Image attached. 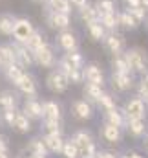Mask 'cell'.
I'll use <instances>...</instances> for the list:
<instances>
[{
  "label": "cell",
  "mask_w": 148,
  "mask_h": 158,
  "mask_svg": "<svg viewBox=\"0 0 148 158\" xmlns=\"http://www.w3.org/2000/svg\"><path fill=\"white\" fill-rule=\"evenodd\" d=\"M123 57L134 76H141L148 70V52L141 46H126Z\"/></svg>",
  "instance_id": "obj_1"
},
{
  "label": "cell",
  "mask_w": 148,
  "mask_h": 158,
  "mask_svg": "<svg viewBox=\"0 0 148 158\" xmlns=\"http://www.w3.org/2000/svg\"><path fill=\"white\" fill-rule=\"evenodd\" d=\"M70 140L73 142L79 149V155L82 156H90V155H95L97 153V142L93 138V134L86 129H79L75 131L73 134L70 136Z\"/></svg>",
  "instance_id": "obj_2"
},
{
  "label": "cell",
  "mask_w": 148,
  "mask_h": 158,
  "mask_svg": "<svg viewBox=\"0 0 148 158\" xmlns=\"http://www.w3.org/2000/svg\"><path fill=\"white\" fill-rule=\"evenodd\" d=\"M53 46L57 48V50H60L62 53H66V52H73V50H80V39H79V33L72 30V28H68V30H60V31H57V35H55V42H53Z\"/></svg>",
  "instance_id": "obj_3"
},
{
  "label": "cell",
  "mask_w": 148,
  "mask_h": 158,
  "mask_svg": "<svg viewBox=\"0 0 148 158\" xmlns=\"http://www.w3.org/2000/svg\"><path fill=\"white\" fill-rule=\"evenodd\" d=\"M33 59H35V66H40L44 70H51L57 64V48L53 46V42L44 44L42 48H38L37 52H33Z\"/></svg>",
  "instance_id": "obj_4"
},
{
  "label": "cell",
  "mask_w": 148,
  "mask_h": 158,
  "mask_svg": "<svg viewBox=\"0 0 148 158\" xmlns=\"http://www.w3.org/2000/svg\"><path fill=\"white\" fill-rule=\"evenodd\" d=\"M70 86H72V85H70V79L66 77L60 70L51 68V70L48 72V76H46V88H48L51 94L62 96V94L68 92Z\"/></svg>",
  "instance_id": "obj_5"
},
{
  "label": "cell",
  "mask_w": 148,
  "mask_h": 158,
  "mask_svg": "<svg viewBox=\"0 0 148 158\" xmlns=\"http://www.w3.org/2000/svg\"><path fill=\"white\" fill-rule=\"evenodd\" d=\"M123 114L126 119H139V118H146L148 114V105L139 98V96H132L124 101L123 105Z\"/></svg>",
  "instance_id": "obj_6"
},
{
  "label": "cell",
  "mask_w": 148,
  "mask_h": 158,
  "mask_svg": "<svg viewBox=\"0 0 148 158\" xmlns=\"http://www.w3.org/2000/svg\"><path fill=\"white\" fill-rule=\"evenodd\" d=\"M101 44H103V48H104L110 55H119V53H123V52L126 50V46H128L124 33H121L119 30H117V31H106V35H104V39L101 40Z\"/></svg>",
  "instance_id": "obj_7"
},
{
  "label": "cell",
  "mask_w": 148,
  "mask_h": 158,
  "mask_svg": "<svg viewBox=\"0 0 148 158\" xmlns=\"http://www.w3.org/2000/svg\"><path fill=\"white\" fill-rule=\"evenodd\" d=\"M35 30V24L29 17H17L15 19V24H13V31H11V39L13 42H20L24 44L28 37L33 33Z\"/></svg>",
  "instance_id": "obj_8"
},
{
  "label": "cell",
  "mask_w": 148,
  "mask_h": 158,
  "mask_svg": "<svg viewBox=\"0 0 148 158\" xmlns=\"http://www.w3.org/2000/svg\"><path fill=\"white\" fill-rule=\"evenodd\" d=\"M110 83L117 94H126L135 88V76L132 72H111Z\"/></svg>",
  "instance_id": "obj_9"
},
{
  "label": "cell",
  "mask_w": 148,
  "mask_h": 158,
  "mask_svg": "<svg viewBox=\"0 0 148 158\" xmlns=\"http://www.w3.org/2000/svg\"><path fill=\"white\" fill-rule=\"evenodd\" d=\"M44 20H46L48 28L49 30H55V31L72 28V15L70 13H59V11L44 9Z\"/></svg>",
  "instance_id": "obj_10"
},
{
  "label": "cell",
  "mask_w": 148,
  "mask_h": 158,
  "mask_svg": "<svg viewBox=\"0 0 148 158\" xmlns=\"http://www.w3.org/2000/svg\"><path fill=\"white\" fill-rule=\"evenodd\" d=\"M15 90L20 96H24V98H37L38 96V83H37V79H35V76L29 74V72H24L22 77L15 83Z\"/></svg>",
  "instance_id": "obj_11"
},
{
  "label": "cell",
  "mask_w": 148,
  "mask_h": 158,
  "mask_svg": "<svg viewBox=\"0 0 148 158\" xmlns=\"http://www.w3.org/2000/svg\"><path fill=\"white\" fill-rule=\"evenodd\" d=\"M82 77H84V83H92V85H97V86H103L106 85V76L101 68L99 63L92 61V63H86L82 66Z\"/></svg>",
  "instance_id": "obj_12"
},
{
  "label": "cell",
  "mask_w": 148,
  "mask_h": 158,
  "mask_svg": "<svg viewBox=\"0 0 148 158\" xmlns=\"http://www.w3.org/2000/svg\"><path fill=\"white\" fill-rule=\"evenodd\" d=\"M70 110H72V116L79 121H90L95 116V107L86 99H73L70 105Z\"/></svg>",
  "instance_id": "obj_13"
},
{
  "label": "cell",
  "mask_w": 148,
  "mask_h": 158,
  "mask_svg": "<svg viewBox=\"0 0 148 158\" xmlns=\"http://www.w3.org/2000/svg\"><path fill=\"white\" fill-rule=\"evenodd\" d=\"M99 136L108 145H119L123 142V129L121 127H115L111 123L103 121L101 123V129H99Z\"/></svg>",
  "instance_id": "obj_14"
},
{
  "label": "cell",
  "mask_w": 148,
  "mask_h": 158,
  "mask_svg": "<svg viewBox=\"0 0 148 158\" xmlns=\"http://www.w3.org/2000/svg\"><path fill=\"white\" fill-rule=\"evenodd\" d=\"M20 112L29 118L31 121H40L44 118V112H42V101H38L37 98H26L22 101V109Z\"/></svg>",
  "instance_id": "obj_15"
},
{
  "label": "cell",
  "mask_w": 148,
  "mask_h": 158,
  "mask_svg": "<svg viewBox=\"0 0 148 158\" xmlns=\"http://www.w3.org/2000/svg\"><path fill=\"white\" fill-rule=\"evenodd\" d=\"M13 44V50H15V61L26 70V68H31L35 66V59H33V52L28 50L24 44L20 42H11Z\"/></svg>",
  "instance_id": "obj_16"
},
{
  "label": "cell",
  "mask_w": 148,
  "mask_h": 158,
  "mask_svg": "<svg viewBox=\"0 0 148 158\" xmlns=\"http://www.w3.org/2000/svg\"><path fill=\"white\" fill-rule=\"evenodd\" d=\"M124 131L132 136V138H135V140H139V138H143L145 134H146L148 131V125H146V118H139V119H126L124 121Z\"/></svg>",
  "instance_id": "obj_17"
},
{
  "label": "cell",
  "mask_w": 148,
  "mask_h": 158,
  "mask_svg": "<svg viewBox=\"0 0 148 158\" xmlns=\"http://www.w3.org/2000/svg\"><path fill=\"white\" fill-rule=\"evenodd\" d=\"M40 138H42L44 145L48 147L49 155H60V151H62V145H64V138H62V134H55V132H44Z\"/></svg>",
  "instance_id": "obj_18"
},
{
  "label": "cell",
  "mask_w": 148,
  "mask_h": 158,
  "mask_svg": "<svg viewBox=\"0 0 148 158\" xmlns=\"http://www.w3.org/2000/svg\"><path fill=\"white\" fill-rule=\"evenodd\" d=\"M20 103V94L13 88H4L0 90V110L6 109H18Z\"/></svg>",
  "instance_id": "obj_19"
},
{
  "label": "cell",
  "mask_w": 148,
  "mask_h": 158,
  "mask_svg": "<svg viewBox=\"0 0 148 158\" xmlns=\"http://www.w3.org/2000/svg\"><path fill=\"white\" fill-rule=\"evenodd\" d=\"M49 40H48V35L42 31V30H38V28H35L33 30V33L28 37V40L24 42V46L28 48V50H31V52H37L38 48H42L44 44H48Z\"/></svg>",
  "instance_id": "obj_20"
},
{
  "label": "cell",
  "mask_w": 148,
  "mask_h": 158,
  "mask_svg": "<svg viewBox=\"0 0 148 158\" xmlns=\"http://www.w3.org/2000/svg\"><path fill=\"white\" fill-rule=\"evenodd\" d=\"M117 20H119V30H124V31H135V30L141 28V24H137L135 19L126 9H119L117 11Z\"/></svg>",
  "instance_id": "obj_21"
},
{
  "label": "cell",
  "mask_w": 148,
  "mask_h": 158,
  "mask_svg": "<svg viewBox=\"0 0 148 158\" xmlns=\"http://www.w3.org/2000/svg\"><path fill=\"white\" fill-rule=\"evenodd\" d=\"M103 90H104L103 86H97V85H92V83H82V99H86L92 105H97Z\"/></svg>",
  "instance_id": "obj_22"
},
{
  "label": "cell",
  "mask_w": 148,
  "mask_h": 158,
  "mask_svg": "<svg viewBox=\"0 0 148 158\" xmlns=\"http://www.w3.org/2000/svg\"><path fill=\"white\" fill-rule=\"evenodd\" d=\"M42 112H44V118L62 119V107L55 99H44L42 101Z\"/></svg>",
  "instance_id": "obj_23"
},
{
  "label": "cell",
  "mask_w": 148,
  "mask_h": 158,
  "mask_svg": "<svg viewBox=\"0 0 148 158\" xmlns=\"http://www.w3.org/2000/svg\"><path fill=\"white\" fill-rule=\"evenodd\" d=\"M11 129H13L15 132H18V134H29L31 129H33V123H31L29 118H26L20 110H17V116H15V119H13Z\"/></svg>",
  "instance_id": "obj_24"
},
{
  "label": "cell",
  "mask_w": 148,
  "mask_h": 158,
  "mask_svg": "<svg viewBox=\"0 0 148 158\" xmlns=\"http://www.w3.org/2000/svg\"><path fill=\"white\" fill-rule=\"evenodd\" d=\"M15 19H17V15H13L9 11H2L0 13V35L2 37H11Z\"/></svg>",
  "instance_id": "obj_25"
},
{
  "label": "cell",
  "mask_w": 148,
  "mask_h": 158,
  "mask_svg": "<svg viewBox=\"0 0 148 158\" xmlns=\"http://www.w3.org/2000/svg\"><path fill=\"white\" fill-rule=\"evenodd\" d=\"M103 121H106V123H111V125H115V127H121V129H124V114H123V110L117 107V109H113V110H103Z\"/></svg>",
  "instance_id": "obj_26"
},
{
  "label": "cell",
  "mask_w": 148,
  "mask_h": 158,
  "mask_svg": "<svg viewBox=\"0 0 148 158\" xmlns=\"http://www.w3.org/2000/svg\"><path fill=\"white\" fill-rule=\"evenodd\" d=\"M84 26H86V33H88V37L93 40V42H101V40L104 39L106 30L103 28V24H101L99 20L88 22V24H84Z\"/></svg>",
  "instance_id": "obj_27"
},
{
  "label": "cell",
  "mask_w": 148,
  "mask_h": 158,
  "mask_svg": "<svg viewBox=\"0 0 148 158\" xmlns=\"http://www.w3.org/2000/svg\"><path fill=\"white\" fill-rule=\"evenodd\" d=\"M2 72H4V77H6L11 85H13V86H15V83L22 77V74H24L26 70H24L18 63H11V64L4 66V68H2Z\"/></svg>",
  "instance_id": "obj_28"
},
{
  "label": "cell",
  "mask_w": 148,
  "mask_h": 158,
  "mask_svg": "<svg viewBox=\"0 0 148 158\" xmlns=\"http://www.w3.org/2000/svg\"><path fill=\"white\" fill-rule=\"evenodd\" d=\"M77 17H79V20L82 22V24H88V22H93V20H99V13H97V9H95V6L90 2L88 6H84V7H80V9H77Z\"/></svg>",
  "instance_id": "obj_29"
},
{
  "label": "cell",
  "mask_w": 148,
  "mask_h": 158,
  "mask_svg": "<svg viewBox=\"0 0 148 158\" xmlns=\"http://www.w3.org/2000/svg\"><path fill=\"white\" fill-rule=\"evenodd\" d=\"M44 9H49V11H59V13H70L73 11L70 0H44Z\"/></svg>",
  "instance_id": "obj_30"
},
{
  "label": "cell",
  "mask_w": 148,
  "mask_h": 158,
  "mask_svg": "<svg viewBox=\"0 0 148 158\" xmlns=\"http://www.w3.org/2000/svg\"><path fill=\"white\" fill-rule=\"evenodd\" d=\"M26 151H28V155H40V156H48V155H49V151H48V147L44 145V142H42L40 136L31 138V140L28 142Z\"/></svg>",
  "instance_id": "obj_31"
},
{
  "label": "cell",
  "mask_w": 148,
  "mask_h": 158,
  "mask_svg": "<svg viewBox=\"0 0 148 158\" xmlns=\"http://www.w3.org/2000/svg\"><path fill=\"white\" fill-rule=\"evenodd\" d=\"M0 63H2V68L7 66V64H11V63H17L15 61V50H13L11 42H2L0 44Z\"/></svg>",
  "instance_id": "obj_32"
},
{
  "label": "cell",
  "mask_w": 148,
  "mask_h": 158,
  "mask_svg": "<svg viewBox=\"0 0 148 158\" xmlns=\"http://www.w3.org/2000/svg\"><path fill=\"white\" fill-rule=\"evenodd\" d=\"M99 22L106 31H117L119 30V20H117V11L115 13H103L99 15Z\"/></svg>",
  "instance_id": "obj_33"
},
{
  "label": "cell",
  "mask_w": 148,
  "mask_h": 158,
  "mask_svg": "<svg viewBox=\"0 0 148 158\" xmlns=\"http://www.w3.org/2000/svg\"><path fill=\"white\" fill-rule=\"evenodd\" d=\"M40 121H42V129H44V132H55V134H62V132H64L62 119L42 118Z\"/></svg>",
  "instance_id": "obj_34"
},
{
  "label": "cell",
  "mask_w": 148,
  "mask_h": 158,
  "mask_svg": "<svg viewBox=\"0 0 148 158\" xmlns=\"http://www.w3.org/2000/svg\"><path fill=\"white\" fill-rule=\"evenodd\" d=\"M97 107H101L103 110H113V109H117V99H115V96L111 92L103 90V94H101V98L97 101Z\"/></svg>",
  "instance_id": "obj_35"
},
{
  "label": "cell",
  "mask_w": 148,
  "mask_h": 158,
  "mask_svg": "<svg viewBox=\"0 0 148 158\" xmlns=\"http://www.w3.org/2000/svg\"><path fill=\"white\" fill-rule=\"evenodd\" d=\"M93 6H95V9H97V13H99V15L119 11V9H117V0H95V2H93Z\"/></svg>",
  "instance_id": "obj_36"
},
{
  "label": "cell",
  "mask_w": 148,
  "mask_h": 158,
  "mask_svg": "<svg viewBox=\"0 0 148 158\" xmlns=\"http://www.w3.org/2000/svg\"><path fill=\"white\" fill-rule=\"evenodd\" d=\"M64 57H66V61L73 66V68H82L84 64H86V59H84V55L80 53V50H73V52H66V53H62Z\"/></svg>",
  "instance_id": "obj_37"
},
{
  "label": "cell",
  "mask_w": 148,
  "mask_h": 158,
  "mask_svg": "<svg viewBox=\"0 0 148 158\" xmlns=\"http://www.w3.org/2000/svg\"><path fill=\"white\" fill-rule=\"evenodd\" d=\"M110 66H111V72H130V68H128V64H126L123 53H119V55H111Z\"/></svg>",
  "instance_id": "obj_38"
},
{
  "label": "cell",
  "mask_w": 148,
  "mask_h": 158,
  "mask_svg": "<svg viewBox=\"0 0 148 158\" xmlns=\"http://www.w3.org/2000/svg\"><path fill=\"white\" fill-rule=\"evenodd\" d=\"M60 155H62L64 158H80L77 145H75L70 138H68V140H64V145H62V151H60Z\"/></svg>",
  "instance_id": "obj_39"
},
{
  "label": "cell",
  "mask_w": 148,
  "mask_h": 158,
  "mask_svg": "<svg viewBox=\"0 0 148 158\" xmlns=\"http://www.w3.org/2000/svg\"><path fill=\"white\" fill-rule=\"evenodd\" d=\"M124 9L135 19L137 24H145V20H146V17H148V11L143 7V6H139V7H124Z\"/></svg>",
  "instance_id": "obj_40"
},
{
  "label": "cell",
  "mask_w": 148,
  "mask_h": 158,
  "mask_svg": "<svg viewBox=\"0 0 148 158\" xmlns=\"http://www.w3.org/2000/svg\"><path fill=\"white\" fill-rule=\"evenodd\" d=\"M17 110H18V109H6V110H0V121H2L4 125L11 127V125H13V119L17 116Z\"/></svg>",
  "instance_id": "obj_41"
},
{
  "label": "cell",
  "mask_w": 148,
  "mask_h": 158,
  "mask_svg": "<svg viewBox=\"0 0 148 158\" xmlns=\"http://www.w3.org/2000/svg\"><path fill=\"white\" fill-rule=\"evenodd\" d=\"M68 79H70V85H82L84 83V77H82V68H73L70 74H68Z\"/></svg>",
  "instance_id": "obj_42"
},
{
  "label": "cell",
  "mask_w": 148,
  "mask_h": 158,
  "mask_svg": "<svg viewBox=\"0 0 148 158\" xmlns=\"http://www.w3.org/2000/svg\"><path fill=\"white\" fill-rule=\"evenodd\" d=\"M95 156H97V158H119L113 151H108V149H97Z\"/></svg>",
  "instance_id": "obj_43"
},
{
  "label": "cell",
  "mask_w": 148,
  "mask_h": 158,
  "mask_svg": "<svg viewBox=\"0 0 148 158\" xmlns=\"http://www.w3.org/2000/svg\"><path fill=\"white\" fill-rule=\"evenodd\" d=\"M70 4H72V7H73V9H80V7L88 6V4H90V0H70Z\"/></svg>",
  "instance_id": "obj_44"
},
{
  "label": "cell",
  "mask_w": 148,
  "mask_h": 158,
  "mask_svg": "<svg viewBox=\"0 0 148 158\" xmlns=\"http://www.w3.org/2000/svg\"><path fill=\"white\" fill-rule=\"evenodd\" d=\"M0 151L2 153H9V143H7V138L0 134Z\"/></svg>",
  "instance_id": "obj_45"
},
{
  "label": "cell",
  "mask_w": 148,
  "mask_h": 158,
  "mask_svg": "<svg viewBox=\"0 0 148 158\" xmlns=\"http://www.w3.org/2000/svg\"><path fill=\"white\" fill-rule=\"evenodd\" d=\"M119 158H145L141 153H135V151H130V153H124L123 156H119Z\"/></svg>",
  "instance_id": "obj_46"
},
{
  "label": "cell",
  "mask_w": 148,
  "mask_h": 158,
  "mask_svg": "<svg viewBox=\"0 0 148 158\" xmlns=\"http://www.w3.org/2000/svg\"><path fill=\"white\" fill-rule=\"evenodd\" d=\"M124 6L126 7H139L141 6V0H124Z\"/></svg>",
  "instance_id": "obj_47"
},
{
  "label": "cell",
  "mask_w": 148,
  "mask_h": 158,
  "mask_svg": "<svg viewBox=\"0 0 148 158\" xmlns=\"http://www.w3.org/2000/svg\"><path fill=\"white\" fill-rule=\"evenodd\" d=\"M141 6H143V7L148 11V0H141Z\"/></svg>",
  "instance_id": "obj_48"
},
{
  "label": "cell",
  "mask_w": 148,
  "mask_h": 158,
  "mask_svg": "<svg viewBox=\"0 0 148 158\" xmlns=\"http://www.w3.org/2000/svg\"><path fill=\"white\" fill-rule=\"evenodd\" d=\"M0 158H9V153H2L0 151Z\"/></svg>",
  "instance_id": "obj_49"
},
{
  "label": "cell",
  "mask_w": 148,
  "mask_h": 158,
  "mask_svg": "<svg viewBox=\"0 0 148 158\" xmlns=\"http://www.w3.org/2000/svg\"><path fill=\"white\" fill-rule=\"evenodd\" d=\"M28 158H48V156H40V155H29Z\"/></svg>",
  "instance_id": "obj_50"
},
{
  "label": "cell",
  "mask_w": 148,
  "mask_h": 158,
  "mask_svg": "<svg viewBox=\"0 0 148 158\" xmlns=\"http://www.w3.org/2000/svg\"><path fill=\"white\" fill-rule=\"evenodd\" d=\"M145 145H146V149H148V134H145Z\"/></svg>",
  "instance_id": "obj_51"
},
{
  "label": "cell",
  "mask_w": 148,
  "mask_h": 158,
  "mask_svg": "<svg viewBox=\"0 0 148 158\" xmlns=\"http://www.w3.org/2000/svg\"><path fill=\"white\" fill-rule=\"evenodd\" d=\"M31 2H35V4H44V0H31Z\"/></svg>",
  "instance_id": "obj_52"
},
{
  "label": "cell",
  "mask_w": 148,
  "mask_h": 158,
  "mask_svg": "<svg viewBox=\"0 0 148 158\" xmlns=\"http://www.w3.org/2000/svg\"><path fill=\"white\" fill-rule=\"evenodd\" d=\"M145 28H146V31H148V17H146V20H145Z\"/></svg>",
  "instance_id": "obj_53"
},
{
  "label": "cell",
  "mask_w": 148,
  "mask_h": 158,
  "mask_svg": "<svg viewBox=\"0 0 148 158\" xmlns=\"http://www.w3.org/2000/svg\"><path fill=\"white\" fill-rule=\"evenodd\" d=\"M82 158H97L95 155H90V156H82Z\"/></svg>",
  "instance_id": "obj_54"
},
{
  "label": "cell",
  "mask_w": 148,
  "mask_h": 158,
  "mask_svg": "<svg viewBox=\"0 0 148 158\" xmlns=\"http://www.w3.org/2000/svg\"><path fill=\"white\" fill-rule=\"evenodd\" d=\"M18 158H26V156H18Z\"/></svg>",
  "instance_id": "obj_55"
},
{
  "label": "cell",
  "mask_w": 148,
  "mask_h": 158,
  "mask_svg": "<svg viewBox=\"0 0 148 158\" xmlns=\"http://www.w3.org/2000/svg\"><path fill=\"white\" fill-rule=\"evenodd\" d=\"M0 68H2V63H0Z\"/></svg>",
  "instance_id": "obj_56"
},
{
  "label": "cell",
  "mask_w": 148,
  "mask_h": 158,
  "mask_svg": "<svg viewBox=\"0 0 148 158\" xmlns=\"http://www.w3.org/2000/svg\"><path fill=\"white\" fill-rule=\"evenodd\" d=\"M0 4H2V0H0Z\"/></svg>",
  "instance_id": "obj_57"
}]
</instances>
